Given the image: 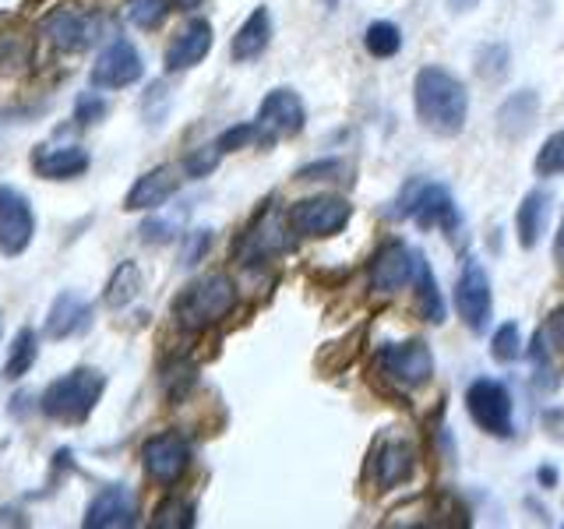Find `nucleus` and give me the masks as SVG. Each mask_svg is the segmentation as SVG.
Masks as SVG:
<instances>
[{"mask_svg": "<svg viewBox=\"0 0 564 529\" xmlns=\"http://www.w3.org/2000/svg\"><path fill=\"white\" fill-rule=\"evenodd\" d=\"M546 219H551V194L546 191H529L522 205H519V216H516V229H519V244L522 247H536Z\"/></svg>", "mask_w": 564, "mask_h": 529, "instance_id": "24", "label": "nucleus"}, {"mask_svg": "<svg viewBox=\"0 0 564 529\" xmlns=\"http://www.w3.org/2000/svg\"><path fill=\"white\" fill-rule=\"evenodd\" d=\"M455 307H458V317L469 325V332H476V335L487 332L490 311H494V296H490V279L476 261H466L463 276H458Z\"/></svg>", "mask_w": 564, "mask_h": 529, "instance_id": "13", "label": "nucleus"}, {"mask_svg": "<svg viewBox=\"0 0 564 529\" xmlns=\"http://www.w3.org/2000/svg\"><path fill=\"white\" fill-rule=\"evenodd\" d=\"M536 114H540V96L533 93V88H522V93H516L498 110V128L505 138H525L529 131H533Z\"/></svg>", "mask_w": 564, "mask_h": 529, "instance_id": "23", "label": "nucleus"}, {"mask_svg": "<svg viewBox=\"0 0 564 529\" xmlns=\"http://www.w3.org/2000/svg\"><path fill=\"white\" fill-rule=\"evenodd\" d=\"M254 123L261 131V145H275L279 138H293L304 131V123H307L304 102H300L293 88H272V93L261 99Z\"/></svg>", "mask_w": 564, "mask_h": 529, "instance_id": "9", "label": "nucleus"}, {"mask_svg": "<svg viewBox=\"0 0 564 529\" xmlns=\"http://www.w3.org/2000/svg\"><path fill=\"white\" fill-rule=\"evenodd\" d=\"M476 4H480V0H448L452 11H473Z\"/></svg>", "mask_w": 564, "mask_h": 529, "instance_id": "43", "label": "nucleus"}, {"mask_svg": "<svg viewBox=\"0 0 564 529\" xmlns=\"http://www.w3.org/2000/svg\"><path fill=\"white\" fill-rule=\"evenodd\" d=\"M208 50H212V25L205 18H191L166 46V71H187L194 64H202L208 57Z\"/></svg>", "mask_w": 564, "mask_h": 529, "instance_id": "19", "label": "nucleus"}, {"mask_svg": "<svg viewBox=\"0 0 564 529\" xmlns=\"http://www.w3.org/2000/svg\"><path fill=\"white\" fill-rule=\"evenodd\" d=\"M170 4H173V8H181V11H194V8L202 4V0H170Z\"/></svg>", "mask_w": 564, "mask_h": 529, "instance_id": "44", "label": "nucleus"}, {"mask_svg": "<svg viewBox=\"0 0 564 529\" xmlns=\"http://www.w3.org/2000/svg\"><path fill=\"white\" fill-rule=\"evenodd\" d=\"M269 43H272V14H269V8H254L247 14V22L237 29L234 43H229V57L237 64L254 61L269 50Z\"/></svg>", "mask_w": 564, "mask_h": 529, "instance_id": "22", "label": "nucleus"}, {"mask_svg": "<svg viewBox=\"0 0 564 529\" xmlns=\"http://www.w3.org/2000/svg\"><path fill=\"white\" fill-rule=\"evenodd\" d=\"M85 529H131L138 526V498L131 487L113 484V487H102L93 505L85 508Z\"/></svg>", "mask_w": 564, "mask_h": 529, "instance_id": "15", "label": "nucleus"}, {"mask_svg": "<svg viewBox=\"0 0 564 529\" xmlns=\"http://www.w3.org/2000/svg\"><path fill=\"white\" fill-rule=\"evenodd\" d=\"M352 205L346 198H335V194H317V198H304L290 205L286 212V226L296 237H335L339 229L349 223Z\"/></svg>", "mask_w": 564, "mask_h": 529, "instance_id": "6", "label": "nucleus"}, {"mask_svg": "<svg viewBox=\"0 0 564 529\" xmlns=\"http://www.w3.org/2000/svg\"><path fill=\"white\" fill-rule=\"evenodd\" d=\"M416 311L423 322H431V325H441L445 322V304H441V293H437V279L431 272V264L423 261V255H416Z\"/></svg>", "mask_w": 564, "mask_h": 529, "instance_id": "25", "label": "nucleus"}, {"mask_svg": "<svg viewBox=\"0 0 564 529\" xmlns=\"http://www.w3.org/2000/svg\"><path fill=\"white\" fill-rule=\"evenodd\" d=\"M413 102H416L420 123L434 134L452 138L466 128L469 93H466V85L445 67H423L420 71L416 82H413Z\"/></svg>", "mask_w": 564, "mask_h": 529, "instance_id": "1", "label": "nucleus"}, {"mask_svg": "<svg viewBox=\"0 0 564 529\" xmlns=\"http://www.w3.org/2000/svg\"><path fill=\"white\" fill-rule=\"evenodd\" d=\"M536 476H540V484H546V487H554V484H557V469H554V466H540Z\"/></svg>", "mask_w": 564, "mask_h": 529, "instance_id": "41", "label": "nucleus"}, {"mask_svg": "<svg viewBox=\"0 0 564 529\" xmlns=\"http://www.w3.org/2000/svg\"><path fill=\"white\" fill-rule=\"evenodd\" d=\"M416 473V449L410 438L381 434L370 449V476H375L378 490H392L405 484Z\"/></svg>", "mask_w": 564, "mask_h": 529, "instance_id": "11", "label": "nucleus"}, {"mask_svg": "<svg viewBox=\"0 0 564 529\" xmlns=\"http://www.w3.org/2000/svg\"><path fill=\"white\" fill-rule=\"evenodd\" d=\"M466 410L480 431H487L494 438L511 434V396L501 381H494V378L473 381L466 392Z\"/></svg>", "mask_w": 564, "mask_h": 529, "instance_id": "10", "label": "nucleus"}, {"mask_svg": "<svg viewBox=\"0 0 564 529\" xmlns=\"http://www.w3.org/2000/svg\"><path fill=\"white\" fill-rule=\"evenodd\" d=\"M234 307H237L234 279L216 272V276L191 282V287L173 300V317L184 332H205L212 325H219Z\"/></svg>", "mask_w": 564, "mask_h": 529, "instance_id": "3", "label": "nucleus"}, {"mask_svg": "<svg viewBox=\"0 0 564 529\" xmlns=\"http://www.w3.org/2000/svg\"><path fill=\"white\" fill-rule=\"evenodd\" d=\"M282 247H286V234H282V223L275 212H264V216L247 229L237 244V255L243 264H261L269 261L272 255H279Z\"/></svg>", "mask_w": 564, "mask_h": 529, "instance_id": "20", "label": "nucleus"}, {"mask_svg": "<svg viewBox=\"0 0 564 529\" xmlns=\"http://www.w3.org/2000/svg\"><path fill=\"white\" fill-rule=\"evenodd\" d=\"M392 216L395 219L413 216L423 229H448V234H455V229H458V208L452 202L448 187H441V184L413 181L410 187L402 191V198L392 208Z\"/></svg>", "mask_w": 564, "mask_h": 529, "instance_id": "5", "label": "nucleus"}, {"mask_svg": "<svg viewBox=\"0 0 564 529\" xmlns=\"http://www.w3.org/2000/svg\"><path fill=\"white\" fill-rule=\"evenodd\" d=\"M40 35L61 53H78L88 50L99 35V18L85 14V11H70V8H53L43 22H40Z\"/></svg>", "mask_w": 564, "mask_h": 529, "instance_id": "12", "label": "nucleus"}, {"mask_svg": "<svg viewBox=\"0 0 564 529\" xmlns=\"http://www.w3.org/2000/svg\"><path fill=\"white\" fill-rule=\"evenodd\" d=\"M145 75V64H141V53L134 50L131 40H113L106 46L96 64H93V85L96 88H128Z\"/></svg>", "mask_w": 564, "mask_h": 529, "instance_id": "14", "label": "nucleus"}, {"mask_svg": "<svg viewBox=\"0 0 564 529\" xmlns=\"http://www.w3.org/2000/svg\"><path fill=\"white\" fill-rule=\"evenodd\" d=\"M194 522V505L184 501V498H170L155 508V516H152V526L155 529H191Z\"/></svg>", "mask_w": 564, "mask_h": 529, "instance_id": "29", "label": "nucleus"}, {"mask_svg": "<svg viewBox=\"0 0 564 529\" xmlns=\"http://www.w3.org/2000/svg\"><path fill=\"white\" fill-rule=\"evenodd\" d=\"M88 325H93V304L82 300L75 290H64L50 304V314H46V335H50V339H70V335L85 332Z\"/></svg>", "mask_w": 564, "mask_h": 529, "instance_id": "21", "label": "nucleus"}, {"mask_svg": "<svg viewBox=\"0 0 564 529\" xmlns=\"http://www.w3.org/2000/svg\"><path fill=\"white\" fill-rule=\"evenodd\" d=\"M536 173L540 176H557V173H564V128L561 131H554L551 138L543 141V149L536 152Z\"/></svg>", "mask_w": 564, "mask_h": 529, "instance_id": "30", "label": "nucleus"}, {"mask_svg": "<svg viewBox=\"0 0 564 529\" xmlns=\"http://www.w3.org/2000/svg\"><path fill=\"white\" fill-rule=\"evenodd\" d=\"M536 343L551 353V357H564V304L551 311V317H546L543 328L536 332Z\"/></svg>", "mask_w": 564, "mask_h": 529, "instance_id": "32", "label": "nucleus"}, {"mask_svg": "<svg viewBox=\"0 0 564 529\" xmlns=\"http://www.w3.org/2000/svg\"><path fill=\"white\" fill-rule=\"evenodd\" d=\"M170 0H128V18L138 29H155L166 18Z\"/></svg>", "mask_w": 564, "mask_h": 529, "instance_id": "33", "label": "nucleus"}, {"mask_svg": "<svg viewBox=\"0 0 564 529\" xmlns=\"http://www.w3.org/2000/svg\"><path fill=\"white\" fill-rule=\"evenodd\" d=\"M102 392H106V375H102V370H96V367H75V370H67L64 378L46 385V392L40 396V410L50 420L67 423V428H78V423H85L88 417H93V410L99 406Z\"/></svg>", "mask_w": 564, "mask_h": 529, "instance_id": "2", "label": "nucleus"}, {"mask_svg": "<svg viewBox=\"0 0 564 529\" xmlns=\"http://www.w3.org/2000/svg\"><path fill=\"white\" fill-rule=\"evenodd\" d=\"M141 463H145L149 481L159 487H173L181 484V476L191 466V445L184 434L176 431H163L152 434L145 445H141Z\"/></svg>", "mask_w": 564, "mask_h": 529, "instance_id": "7", "label": "nucleus"}, {"mask_svg": "<svg viewBox=\"0 0 564 529\" xmlns=\"http://www.w3.org/2000/svg\"><path fill=\"white\" fill-rule=\"evenodd\" d=\"M176 187H181L176 166H155V170L138 176L134 187L128 191V198H123V208L128 212H155L173 198Z\"/></svg>", "mask_w": 564, "mask_h": 529, "instance_id": "18", "label": "nucleus"}, {"mask_svg": "<svg viewBox=\"0 0 564 529\" xmlns=\"http://www.w3.org/2000/svg\"><path fill=\"white\" fill-rule=\"evenodd\" d=\"M490 353H494V360H501V364H511L522 353V339H519V325L516 322H508L501 325L498 332H494V339H490Z\"/></svg>", "mask_w": 564, "mask_h": 529, "instance_id": "31", "label": "nucleus"}, {"mask_svg": "<svg viewBox=\"0 0 564 529\" xmlns=\"http://www.w3.org/2000/svg\"><path fill=\"white\" fill-rule=\"evenodd\" d=\"M138 293H141V269H138V261H120L117 269H113V276H110V282H106L102 300L113 311H120V307H128Z\"/></svg>", "mask_w": 564, "mask_h": 529, "instance_id": "27", "label": "nucleus"}, {"mask_svg": "<svg viewBox=\"0 0 564 529\" xmlns=\"http://www.w3.org/2000/svg\"><path fill=\"white\" fill-rule=\"evenodd\" d=\"M88 166H93V155L82 145H40L32 152V170L43 181H75Z\"/></svg>", "mask_w": 564, "mask_h": 529, "instance_id": "17", "label": "nucleus"}, {"mask_svg": "<svg viewBox=\"0 0 564 529\" xmlns=\"http://www.w3.org/2000/svg\"><path fill=\"white\" fill-rule=\"evenodd\" d=\"M35 360H40V335H35V328H18L14 343H11V353H8V364H4V378L8 381H18L25 378L29 370L35 367Z\"/></svg>", "mask_w": 564, "mask_h": 529, "instance_id": "26", "label": "nucleus"}, {"mask_svg": "<svg viewBox=\"0 0 564 529\" xmlns=\"http://www.w3.org/2000/svg\"><path fill=\"white\" fill-rule=\"evenodd\" d=\"M554 258H557V264H564V219H561L557 240H554Z\"/></svg>", "mask_w": 564, "mask_h": 529, "instance_id": "42", "label": "nucleus"}, {"mask_svg": "<svg viewBox=\"0 0 564 529\" xmlns=\"http://www.w3.org/2000/svg\"><path fill=\"white\" fill-rule=\"evenodd\" d=\"M325 4H328V8H335V4H339V0H325Z\"/></svg>", "mask_w": 564, "mask_h": 529, "instance_id": "45", "label": "nucleus"}, {"mask_svg": "<svg viewBox=\"0 0 564 529\" xmlns=\"http://www.w3.org/2000/svg\"><path fill=\"white\" fill-rule=\"evenodd\" d=\"M219 159H223V149L219 145H202V149H194L184 159V173L187 176H208L212 170L219 166Z\"/></svg>", "mask_w": 564, "mask_h": 529, "instance_id": "34", "label": "nucleus"}, {"mask_svg": "<svg viewBox=\"0 0 564 529\" xmlns=\"http://www.w3.org/2000/svg\"><path fill=\"white\" fill-rule=\"evenodd\" d=\"M35 240V208L22 191L4 184L0 187V255L18 258Z\"/></svg>", "mask_w": 564, "mask_h": 529, "instance_id": "8", "label": "nucleus"}, {"mask_svg": "<svg viewBox=\"0 0 564 529\" xmlns=\"http://www.w3.org/2000/svg\"><path fill=\"white\" fill-rule=\"evenodd\" d=\"M176 229H181V216L176 219H149V223H141V240H149V244H170L176 237Z\"/></svg>", "mask_w": 564, "mask_h": 529, "instance_id": "37", "label": "nucleus"}, {"mask_svg": "<svg viewBox=\"0 0 564 529\" xmlns=\"http://www.w3.org/2000/svg\"><path fill=\"white\" fill-rule=\"evenodd\" d=\"M208 244H212V229H194V234H187V247H184V264H187V269L202 261V255L208 251Z\"/></svg>", "mask_w": 564, "mask_h": 529, "instance_id": "40", "label": "nucleus"}, {"mask_svg": "<svg viewBox=\"0 0 564 529\" xmlns=\"http://www.w3.org/2000/svg\"><path fill=\"white\" fill-rule=\"evenodd\" d=\"M413 276H416V251H410L402 240H388L378 247L375 261H370V287L378 293L392 296L405 282H413Z\"/></svg>", "mask_w": 564, "mask_h": 529, "instance_id": "16", "label": "nucleus"}, {"mask_svg": "<svg viewBox=\"0 0 564 529\" xmlns=\"http://www.w3.org/2000/svg\"><path fill=\"white\" fill-rule=\"evenodd\" d=\"M251 141H261V131H258V123H237V128H229L219 134L216 145L223 152H237V149H247Z\"/></svg>", "mask_w": 564, "mask_h": 529, "instance_id": "35", "label": "nucleus"}, {"mask_svg": "<svg viewBox=\"0 0 564 529\" xmlns=\"http://www.w3.org/2000/svg\"><path fill=\"white\" fill-rule=\"evenodd\" d=\"M364 46H367L370 57L388 61V57H395V53L402 50V32L392 22H370L367 32H364Z\"/></svg>", "mask_w": 564, "mask_h": 529, "instance_id": "28", "label": "nucleus"}, {"mask_svg": "<svg viewBox=\"0 0 564 529\" xmlns=\"http://www.w3.org/2000/svg\"><path fill=\"white\" fill-rule=\"evenodd\" d=\"M378 370L384 381H392L402 392H413L434 378V353L423 339L392 343L378 353Z\"/></svg>", "mask_w": 564, "mask_h": 529, "instance_id": "4", "label": "nucleus"}, {"mask_svg": "<svg viewBox=\"0 0 564 529\" xmlns=\"http://www.w3.org/2000/svg\"><path fill=\"white\" fill-rule=\"evenodd\" d=\"M346 166L339 159H332V163H314V166H304L296 173V181H343Z\"/></svg>", "mask_w": 564, "mask_h": 529, "instance_id": "39", "label": "nucleus"}, {"mask_svg": "<svg viewBox=\"0 0 564 529\" xmlns=\"http://www.w3.org/2000/svg\"><path fill=\"white\" fill-rule=\"evenodd\" d=\"M106 110H110V102H106L102 96L85 93V96H78V102H75V120L82 123V128H88V123H99V120L106 117Z\"/></svg>", "mask_w": 564, "mask_h": 529, "instance_id": "36", "label": "nucleus"}, {"mask_svg": "<svg viewBox=\"0 0 564 529\" xmlns=\"http://www.w3.org/2000/svg\"><path fill=\"white\" fill-rule=\"evenodd\" d=\"M476 71H480L484 78H501L508 71V50L505 46H490L480 53V64H476Z\"/></svg>", "mask_w": 564, "mask_h": 529, "instance_id": "38", "label": "nucleus"}]
</instances>
